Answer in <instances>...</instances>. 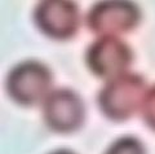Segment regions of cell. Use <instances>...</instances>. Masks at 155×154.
Here are the masks:
<instances>
[{"instance_id": "cell-1", "label": "cell", "mask_w": 155, "mask_h": 154, "mask_svg": "<svg viewBox=\"0 0 155 154\" xmlns=\"http://www.w3.org/2000/svg\"><path fill=\"white\" fill-rule=\"evenodd\" d=\"M146 91L143 76L128 71L106 82L97 95V104L107 119L124 122L141 109Z\"/></svg>"}, {"instance_id": "cell-2", "label": "cell", "mask_w": 155, "mask_h": 154, "mask_svg": "<svg viewBox=\"0 0 155 154\" xmlns=\"http://www.w3.org/2000/svg\"><path fill=\"white\" fill-rule=\"evenodd\" d=\"M53 74L45 64L26 60L13 66L7 75V93L21 106L43 105L52 92Z\"/></svg>"}, {"instance_id": "cell-3", "label": "cell", "mask_w": 155, "mask_h": 154, "mask_svg": "<svg viewBox=\"0 0 155 154\" xmlns=\"http://www.w3.org/2000/svg\"><path fill=\"white\" fill-rule=\"evenodd\" d=\"M141 17V9L132 2H98L87 13L85 23L100 38L119 36L133 31Z\"/></svg>"}, {"instance_id": "cell-4", "label": "cell", "mask_w": 155, "mask_h": 154, "mask_svg": "<svg viewBox=\"0 0 155 154\" xmlns=\"http://www.w3.org/2000/svg\"><path fill=\"white\" fill-rule=\"evenodd\" d=\"M133 51L118 36H102L85 51V64L91 73L106 82L128 73L133 64Z\"/></svg>"}, {"instance_id": "cell-5", "label": "cell", "mask_w": 155, "mask_h": 154, "mask_svg": "<svg viewBox=\"0 0 155 154\" xmlns=\"http://www.w3.org/2000/svg\"><path fill=\"white\" fill-rule=\"evenodd\" d=\"M43 121L56 133H72L85 121V105L83 99L70 88L53 89L41 105Z\"/></svg>"}, {"instance_id": "cell-6", "label": "cell", "mask_w": 155, "mask_h": 154, "mask_svg": "<svg viewBox=\"0 0 155 154\" xmlns=\"http://www.w3.org/2000/svg\"><path fill=\"white\" fill-rule=\"evenodd\" d=\"M34 22L45 36L65 42L79 31L80 9L76 3L69 0H45L34 9Z\"/></svg>"}, {"instance_id": "cell-7", "label": "cell", "mask_w": 155, "mask_h": 154, "mask_svg": "<svg viewBox=\"0 0 155 154\" xmlns=\"http://www.w3.org/2000/svg\"><path fill=\"white\" fill-rule=\"evenodd\" d=\"M104 154H146L142 141L134 136H122L116 139Z\"/></svg>"}, {"instance_id": "cell-8", "label": "cell", "mask_w": 155, "mask_h": 154, "mask_svg": "<svg viewBox=\"0 0 155 154\" xmlns=\"http://www.w3.org/2000/svg\"><path fill=\"white\" fill-rule=\"evenodd\" d=\"M141 113L145 124L155 131V84H153L145 95L142 106H141Z\"/></svg>"}, {"instance_id": "cell-9", "label": "cell", "mask_w": 155, "mask_h": 154, "mask_svg": "<svg viewBox=\"0 0 155 154\" xmlns=\"http://www.w3.org/2000/svg\"><path fill=\"white\" fill-rule=\"evenodd\" d=\"M49 154H76V153H74L72 150H69V149H57V150L52 152Z\"/></svg>"}]
</instances>
